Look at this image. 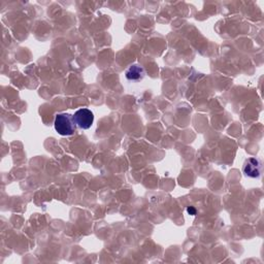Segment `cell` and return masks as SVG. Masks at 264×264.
I'll return each instance as SVG.
<instances>
[{"label": "cell", "mask_w": 264, "mask_h": 264, "mask_svg": "<svg viewBox=\"0 0 264 264\" xmlns=\"http://www.w3.org/2000/svg\"><path fill=\"white\" fill-rule=\"evenodd\" d=\"M73 117L76 125L81 129H89L94 122L93 113L88 109L79 110Z\"/></svg>", "instance_id": "2"}, {"label": "cell", "mask_w": 264, "mask_h": 264, "mask_svg": "<svg viewBox=\"0 0 264 264\" xmlns=\"http://www.w3.org/2000/svg\"><path fill=\"white\" fill-rule=\"evenodd\" d=\"M187 212H188L190 215H192V216L196 215V209H195L194 207H193V206H189V207L187 208Z\"/></svg>", "instance_id": "5"}, {"label": "cell", "mask_w": 264, "mask_h": 264, "mask_svg": "<svg viewBox=\"0 0 264 264\" xmlns=\"http://www.w3.org/2000/svg\"><path fill=\"white\" fill-rule=\"evenodd\" d=\"M145 76V70L139 65H132L126 70V78L129 81L142 80Z\"/></svg>", "instance_id": "4"}, {"label": "cell", "mask_w": 264, "mask_h": 264, "mask_svg": "<svg viewBox=\"0 0 264 264\" xmlns=\"http://www.w3.org/2000/svg\"><path fill=\"white\" fill-rule=\"evenodd\" d=\"M262 170L261 161L256 159V158H249L244 161L242 166L243 173L249 178H258L260 177Z\"/></svg>", "instance_id": "3"}, {"label": "cell", "mask_w": 264, "mask_h": 264, "mask_svg": "<svg viewBox=\"0 0 264 264\" xmlns=\"http://www.w3.org/2000/svg\"><path fill=\"white\" fill-rule=\"evenodd\" d=\"M54 125L56 131L63 136L73 135L76 131V123L74 117L69 114L57 115Z\"/></svg>", "instance_id": "1"}]
</instances>
